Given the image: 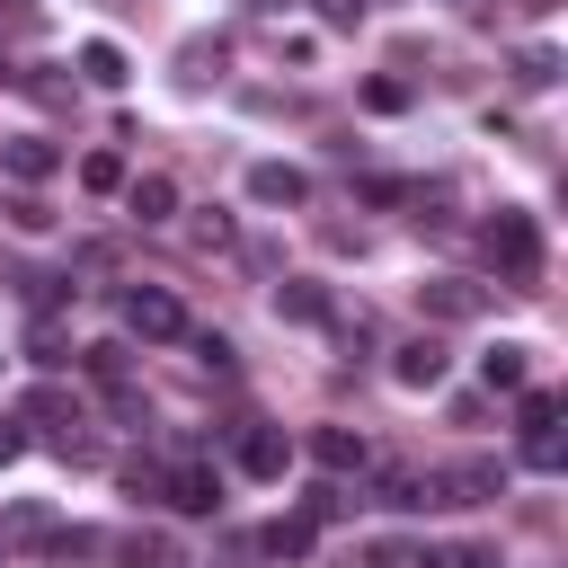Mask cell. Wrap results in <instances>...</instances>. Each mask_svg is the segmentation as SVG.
Here are the masks:
<instances>
[{
  "instance_id": "1",
  "label": "cell",
  "mask_w": 568,
  "mask_h": 568,
  "mask_svg": "<svg viewBox=\"0 0 568 568\" xmlns=\"http://www.w3.org/2000/svg\"><path fill=\"white\" fill-rule=\"evenodd\" d=\"M479 240H488V257H497V275H506L515 293H532V284H541V222H532L524 204H497Z\"/></svg>"
},
{
  "instance_id": "2",
  "label": "cell",
  "mask_w": 568,
  "mask_h": 568,
  "mask_svg": "<svg viewBox=\"0 0 568 568\" xmlns=\"http://www.w3.org/2000/svg\"><path fill=\"white\" fill-rule=\"evenodd\" d=\"M124 337H142V346H169V337H186V311H178V293L169 284H124Z\"/></svg>"
},
{
  "instance_id": "3",
  "label": "cell",
  "mask_w": 568,
  "mask_h": 568,
  "mask_svg": "<svg viewBox=\"0 0 568 568\" xmlns=\"http://www.w3.org/2000/svg\"><path fill=\"white\" fill-rule=\"evenodd\" d=\"M426 488H435V506H488V497H506V462L462 453L453 470H426Z\"/></svg>"
},
{
  "instance_id": "4",
  "label": "cell",
  "mask_w": 568,
  "mask_h": 568,
  "mask_svg": "<svg viewBox=\"0 0 568 568\" xmlns=\"http://www.w3.org/2000/svg\"><path fill=\"white\" fill-rule=\"evenodd\" d=\"M417 311L444 320V328H462V320L488 311V284H470V275H426V284H417Z\"/></svg>"
},
{
  "instance_id": "5",
  "label": "cell",
  "mask_w": 568,
  "mask_h": 568,
  "mask_svg": "<svg viewBox=\"0 0 568 568\" xmlns=\"http://www.w3.org/2000/svg\"><path fill=\"white\" fill-rule=\"evenodd\" d=\"M160 506H178V515H213V506H222V470H204V462H169Z\"/></svg>"
},
{
  "instance_id": "6",
  "label": "cell",
  "mask_w": 568,
  "mask_h": 568,
  "mask_svg": "<svg viewBox=\"0 0 568 568\" xmlns=\"http://www.w3.org/2000/svg\"><path fill=\"white\" fill-rule=\"evenodd\" d=\"M364 470H373V506H390V515L435 506V488H426V470H417V462H364Z\"/></svg>"
},
{
  "instance_id": "7",
  "label": "cell",
  "mask_w": 568,
  "mask_h": 568,
  "mask_svg": "<svg viewBox=\"0 0 568 568\" xmlns=\"http://www.w3.org/2000/svg\"><path fill=\"white\" fill-rule=\"evenodd\" d=\"M0 169H9L18 186H44V178L62 169V151H53L44 133H0Z\"/></svg>"
},
{
  "instance_id": "8",
  "label": "cell",
  "mask_w": 568,
  "mask_h": 568,
  "mask_svg": "<svg viewBox=\"0 0 568 568\" xmlns=\"http://www.w3.org/2000/svg\"><path fill=\"white\" fill-rule=\"evenodd\" d=\"M240 470L248 479H284L293 470V435L284 426H240Z\"/></svg>"
},
{
  "instance_id": "9",
  "label": "cell",
  "mask_w": 568,
  "mask_h": 568,
  "mask_svg": "<svg viewBox=\"0 0 568 568\" xmlns=\"http://www.w3.org/2000/svg\"><path fill=\"white\" fill-rule=\"evenodd\" d=\"M311 462H320L328 479H346V470H364V462H373V444H364L355 426H311Z\"/></svg>"
},
{
  "instance_id": "10",
  "label": "cell",
  "mask_w": 568,
  "mask_h": 568,
  "mask_svg": "<svg viewBox=\"0 0 568 568\" xmlns=\"http://www.w3.org/2000/svg\"><path fill=\"white\" fill-rule=\"evenodd\" d=\"M44 541H53V506L44 497H18L0 515V550H44Z\"/></svg>"
},
{
  "instance_id": "11",
  "label": "cell",
  "mask_w": 568,
  "mask_h": 568,
  "mask_svg": "<svg viewBox=\"0 0 568 568\" xmlns=\"http://www.w3.org/2000/svg\"><path fill=\"white\" fill-rule=\"evenodd\" d=\"M248 195H257V204H311V178H302L293 160H257V169H248Z\"/></svg>"
},
{
  "instance_id": "12",
  "label": "cell",
  "mask_w": 568,
  "mask_h": 568,
  "mask_svg": "<svg viewBox=\"0 0 568 568\" xmlns=\"http://www.w3.org/2000/svg\"><path fill=\"white\" fill-rule=\"evenodd\" d=\"M275 311H284V320H302V328H320V320H337V302H328V284H311V275H284V284H275Z\"/></svg>"
},
{
  "instance_id": "13",
  "label": "cell",
  "mask_w": 568,
  "mask_h": 568,
  "mask_svg": "<svg viewBox=\"0 0 568 568\" xmlns=\"http://www.w3.org/2000/svg\"><path fill=\"white\" fill-rule=\"evenodd\" d=\"M444 364H453V355H444V337H408V346L390 355V373H399L408 390H435V382H444Z\"/></svg>"
},
{
  "instance_id": "14",
  "label": "cell",
  "mask_w": 568,
  "mask_h": 568,
  "mask_svg": "<svg viewBox=\"0 0 568 568\" xmlns=\"http://www.w3.org/2000/svg\"><path fill=\"white\" fill-rule=\"evenodd\" d=\"M311 532H320L311 515H275V524H266L248 550H257V559H311Z\"/></svg>"
},
{
  "instance_id": "15",
  "label": "cell",
  "mask_w": 568,
  "mask_h": 568,
  "mask_svg": "<svg viewBox=\"0 0 568 568\" xmlns=\"http://www.w3.org/2000/svg\"><path fill=\"white\" fill-rule=\"evenodd\" d=\"M80 80H89V89H124V80H133V62H124V44H106V36H89V44H80Z\"/></svg>"
},
{
  "instance_id": "16",
  "label": "cell",
  "mask_w": 568,
  "mask_h": 568,
  "mask_svg": "<svg viewBox=\"0 0 568 568\" xmlns=\"http://www.w3.org/2000/svg\"><path fill=\"white\" fill-rule=\"evenodd\" d=\"M479 373H488V390H524V382H532V346H515V337H506V346H488V355H479Z\"/></svg>"
},
{
  "instance_id": "17",
  "label": "cell",
  "mask_w": 568,
  "mask_h": 568,
  "mask_svg": "<svg viewBox=\"0 0 568 568\" xmlns=\"http://www.w3.org/2000/svg\"><path fill=\"white\" fill-rule=\"evenodd\" d=\"M124 213H133V222H169V213H178V186H169V178H133V186H124Z\"/></svg>"
},
{
  "instance_id": "18",
  "label": "cell",
  "mask_w": 568,
  "mask_h": 568,
  "mask_svg": "<svg viewBox=\"0 0 568 568\" xmlns=\"http://www.w3.org/2000/svg\"><path fill=\"white\" fill-rule=\"evenodd\" d=\"M115 559H124V568H178V541H169V532H124Z\"/></svg>"
},
{
  "instance_id": "19",
  "label": "cell",
  "mask_w": 568,
  "mask_h": 568,
  "mask_svg": "<svg viewBox=\"0 0 568 568\" xmlns=\"http://www.w3.org/2000/svg\"><path fill=\"white\" fill-rule=\"evenodd\" d=\"M62 346H71V328H62L53 311H36V320H27V355H36V364H62Z\"/></svg>"
},
{
  "instance_id": "20",
  "label": "cell",
  "mask_w": 568,
  "mask_h": 568,
  "mask_svg": "<svg viewBox=\"0 0 568 568\" xmlns=\"http://www.w3.org/2000/svg\"><path fill=\"white\" fill-rule=\"evenodd\" d=\"M524 462H532V470H559V462H568V435H559V417H550V426H524Z\"/></svg>"
},
{
  "instance_id": "21",
  "label": "cell",
  "mask_w": 568,
  "mask_h": 568,
  "mask_svg": "<svg viewBox=\"0 0 568 568\" xmlns=\"http://www.w3.org/2000/svg\"><path fill=\"white\" fill-rule=\"evenodd\" d=\"M337 568H417V541H364V550H346Z\"/></svg>"
},
{
  "instance_id": "22",
  "label": "cell",
  "mask_w": 568,
  "mask_h": 568,
  "mask_svg": "<svg viewBox=\"0 0 568 568\" xmlns=\"http://www.w3.org/2000/svg\"><path fill=\"white\" fill-rule=\"evenodd\" d=\"M550 80H559V53L550 44H524L515 53V89H550Z\"/></svg>"
},
{
  "instance_id": "23",
  "label": "cell",
  "mask_w": 568,
  "mask_h": 568,
  "mask_svg": "<svg viewBox=\"0 0 568 568\" xmlns=\"http://www.w3.org/2000/svg\"><path fill=\"white\" fill-rule=\"evenodd\" d=\"M18 417H27V426H71V390H53V382H44V390H27V408H18Z\"/></svg>"
},
{
  "instance_id": "24",
  "label": "cell",
  "mask_w": 568,
  "mask_h": 568,
  "mask_svg": "<svg viewBox=\"0 0 568 568\" xmlns=\"http://www.w3.org/2000/svg\"><path fill=\"white\" fill-rule=\"evenodd\" d=\"M44 550L71 568V559H98V550H106V532H89V524H71V532H62V524H53V541H44Z\"/></svg>"
},
{
  "instance_id": "25",
  "label": "cell",
  "mask_w": 568,
  "mask_h": 568,
  "mask_svg": "<svg viewBox=\"0 0 568 568\" xmlns=\"http://www.w3.org/2000/svg\"><path fill=\"white\" fill-rule=\"evenodd\" d=\"M417 568H497V550H479V541H444V550H417Z\"/></svg>"
},
{
  "instance_id": "26",
  "label": "cell",
  "mask_w": 568,
  "mask_h": 568,
  "mask_svg": "<svg viewBox=\"0 0 568 568\" xmlns=\"http://www.w3.org/2000/svg\"><path fill=\"white\" fill-rule=\"evenodd\" d=\"M80 186H89V195H115V186H124V160H115V151H89V160H80Z\"/></svg>"
},
{
  "instance_id": "27",
  "label": "cell",
  "mask_w": 568,
  "mask_h": 568,
  "mask_svg": "<svg viewBox=\"0 0 568 568\" xmlns=\"http://www.w3.org/2000/svg\"><path fill=\"white\" fill-rule=\"evenodd\" d=\"M408 98H417V89H408V80H390V71H382V80H364V106H373V115H399Z\"/></svg>"
},
{
  "instance_id": "28",
  "label": "cell",
  "mask_w": 568,
  "mask_h": 568,
  "mask_svg": "<svg viewBox=\"0 0 568 568\" xmlns=\"http://www.w3.org/2000/svg\"><path fill=\"white\" fill-rule=\"evenodd\" d=\"M186 346H195L204 373H231V337H222V328H186Z\"/></svg>"
},
{
  "instance_id": "29",
  "label": "cell",
  "mask_w": 568,
  "mask_h": 568,
  "mask_svg": "<svg viewBox=\"0 0 568 568\" xmlns=\"http://www.w3.org/2000/svg\"><path fill=\"white\" fill-rule=\"evenodd\" d=\"M115 479H124L133 497H160V479H169V462H151V453H133V462H124Z\"/></svg>"
},
{
  "instance_id": "30",
  "label": "cell",
  "mask_w": 568,
  "mask_h": 568,
  "mask_svg": "<svg viewBox=\"0 0 568 568\" xmlns=\"http://www.w3.org/2000/svg\"><path fill=\"white\" fill-rule=\"evenodd\" d=\"M89 373H98V382H106V390H115V382H124V373H133V355H124V346H115V337H106V346H89Z\"/></svg>"
},
{
  "instance_id": "31",
  "label": "cell",
  "mask_w": 568,
  "mask_h": 568,
  "mask_svg": "<svg viewBox=\"0 0 568 568\" xmlns=\"http://www.w3.org/2000/svg\"><path fill=\"white\" fill-rule=\"evenodd\" d=\"M302 515H311V524H337V515H346V488H337V479H320V488L302 497Z\"/></svg>"
},
{
  "instance_id": "32",
  "label": "cell",
  "mask_w": 568,
  "mask_h": 568,
  "mask_svg": "<svg viewBox=\"0 0 568 568\" xmlns=\"http://www.w3.org/2000/svg\"><path fill=\"white\" fill-rule=\"evenodd\" d=\"M178 62H186V80H204V71H222V36H213V44H204V36H195V44H186V53H178Z\"/></svg>"
},
{
  "instance_id": "33",
  "label": "cell",
  "mask_w": 568,
  "mask_h": 568,
  "mask_svg": "<svg viewBox=\"0 0 568 568\" xmlns=\"http://www.w3.org/2000/svg\"><path fill=\"white\" fill-rule=\"evenodd\" d=\"M195 248H231V213H195Z\"/></svg>"
},
{
  "instance_id": "34",
  "label": "cell",
  "mask_w": 568,
  "mask_h": 568,
  "mask_svg": "<svg viewBox=\"0 0 568 568\" xmlns=\"http://www.w3.org/2000/svg\"><path fill=\"white\" fill-rule=\"evenodd\" d=\"M0 27H18V36H27V27H44V9H36V0H0Z\"/></svg>"
},
{
  "instance_id": "35",
  "label": "cell",
  "mask_w": 568,
  "mask_h": 568,
  "mask_svg": "<svg viewBox=\"0 0 568 568\" xmlns=\"http://www.w3.org/2000/svg\"><path fill=\"white\" fill-rule=\"evenodd\" d=\"M18 453H27V417H0V470H9Z\"/></svg>"
},
{
  "instance_id": "36",
  "label": "cell",
  "mask_w": 568,
  "mask_h": 568,
  "mask_svg": "<svg viewBox=\"0 0 568 568\" xmlns=\"http://www.w3.org/2000/svg\"><path fill=\"white\" fill-rule=\"evenodd\" d=\"M320 18L328 27H364V0H320Z\"/></svg>"
},
{
  "instance_id": "37",
  "label": "cell",
  "mask_w": 568,
  "mask_h": 568,
  "mask_svg": "<svg viewBox=\"0 0 568 568\" xmlns=\"http://www.w3.org/2000/svg\"><path fill=\"white\" fill-rule=\"evenodd\" d=\"M0 559H9V550H0Z\"/></svg>"
}]
</instances>
